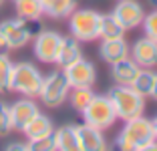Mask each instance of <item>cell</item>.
Returning a JSON list of instances; mask_svg holds the SVG:
<instances>
[{"label": "cell", "instance_id": "cell-1", "mask_svg": "<svg viewBox=\"0 0 157 151\" xmlns=\"http://www.w3.org/2000/svg\"><path fill=\"white\" fill-rule=\"evenodd\" d=\"M115 145L123 151H139V149H157V141L153 135L151 119L143 115L125 121V127L117 135Z\"/></svg>", "mask_w": 157, "mask_h": 151}, {"label": "cell", "instance_id": "cell-2", "mask_svg": "<svg viewBox=\"0 0 157 151\" xmlns=\"http://www.w3.org/2000/svg\"><path fill=\"white\" fill-rule=\"evenodd\" d=\"M107 97L111 99L113 107H115L117 119L129 121L133 117L143 115L145 109V97H141L131 85H117L107 93Z\"/></svg>", "mask_w": 157, "mask_h": 151}, {"label": "cell", "instance_id": "cell-3", "mask_svg": "<svg viewBox=\"0 0 157 151\" xmlns=\"http://www.w3.org/2000/svg\"><path fill=\"white\" fill-rule=\"evenodd\" d=\"M42 81L44 77L33 63H16L12 67V77H10V91H16L24 97H34L40 95Z\"/></svg>", "mask_w": 157, "mask_h": 151}, {"label": "cell", "instance_id": "cell-4", "mask_svg": "<svg viewBox=\"0 0 157 151\" xmlns=\"http://www.w3.org/2000/svg\"><path fill=\"white\" fill-rule=\"evenodd\" d=\"M83 119L87 125H93L101 131L109 129L117 121V113L111 99L107 95H95L89 101V105L83 109Z\"/></svg>", "mask_w": 157, "mask_h": 151}, {"label": "cell", "instance_id": "cell-5", "mask_svg": "<svg viewBox=\"0 0 157 151\" xmlns=\"http://www.w3.org/2000/svg\"><path fill=\"white\" fill-rule=\"evenodd\" d=\"M99 24H101V14L91 8H75L69 16L71 34L77 41H95L99 38Z\"/></svg>", "mask_w": 157, "mask_h": 151}, {"label": "cell", "instance_id": "cell-6", "mask_svg": "<svg viewBox=\"0 0 157 151\" xmlns=\"http://www.w3.org/2000/svg\"><path fill=\"white\" fill-rule=\"evenodd\" d=\"M0 32L8 42V48H22L30 38H34V34L38 30L36 20H22V18H12V20H4L0 22Z\"/></svg>", "mask_w": 157, "mask_h": 151}, {"label": "cell", "instance_id": "cell-7", "mask_svg": "<svg viewBox=\"0 0 157 151\" xmlns=\"http://www.w3.org/2000/svg\"><path fill=\"white\" fill-rule=\"evenodd\" d=\"M69 91H71V85L65 77V71L60 69V71H52L48 77H44L38 97L46 107H59L67 101Z\"/></svg>", "mask_w": 157, "mask_h": 151}, {"label": "cell", "instance_id": "cell-8", "mask_svg": "<svg viewBox=\"0 0 157 151\" xmlns=\"http://www.w3.org/2000/svg\"><path fill=\"white\" fill-rule=\"evenodd\" d=\"M63 37L55 30H40L34 34V55L40 63L51 64L56 60Z\"/></svg>", "mask_w": 157, "mask_h": 151}, {"label": "cell", "instance_id": "cell-9", "mask_svg": "<svg viewBox=\"0 0 157 151\" xmlns=\"http://www.w3.org/2000/svg\"><path fill=\"white\" fill-rule=\"evenodd\" d=\"M65 77L69 81L71 87H93L95 81H97V71H95V64L91 60L78 59L77 63L65 67Z\"/></svg>", "mask_w": 157, "mask_h": 151}, {"label": "cell", "instance_id": "cell-10", "mask_svg": "<svg viewBox=\"0 0 157 151\" xmlns=\"http://www.w3.org/2000/svg\"><path fill=\"white\" fill-rule=\"evenodd\" d=\"M113 16L125 30H129V28H135L143 22L145 12H143V6L139 4L137 0H119V4L113 10Z\"/></svg>", "mask_w": 157, "mask_h": 151}, {"label": "cell", "instance_id": "cell-11", "mask_svg": "<svg viewBox=\"0 0 157 151\" xmlns=\"http://www.w3.org/2000/svg\"><path fill=\"white\" fill-rule=\"evenodd\" d=\"M129 56L141 69H155L157 67V42L149 37H143L135 41L133 46H129Z\"/></svg>", "mask_w": 157, "mask_h": 151}, {"label": "cell", "instance_id": "cell-12", "mask_svg": "<svg viewBox=\"0 0 157 151\" xmlns=\"http://www.w3.org/2000/svg\"><path fill=\"white\" fill-rule=\"evenodd\" d=\"M77 139H78V151H103L107 149V141L101 129L93 125H77Z\"/></svg>", "mask_w": 157, "mask_h": 151}, {"label": "cell", "instance_id": "cell-13", "mask_svg": "<svg viewBox=\"0 0 157 151\" xmlns=\"http://www.w3.org/2000/svg\"><path fill=\"white\" fill-rule=\"evenodd\" d=\"M36 113H38V107H36V103H34L30 97L16 101L14 105H10L12 129H16V131H22V129L26 127L28 123H30V119H33Z\"/></svg>", "mask_w": 157, "mask_h": 151}, {"label": "cell", "instance_id": "cell-14", "mask_svg": "<svg viewBox=\"0 0 157 151\" xmlns=\"http://www.w3.org/2000/svg\"><path fill=\"white\" fill-rule=\"evenodd\" d=\"M139 71H141V67L131 56H125V59H121V60L111 64V75H113L117 85H131L137 79Z\"/></svg>", "mask_w": 157, "mask_h": 151}, {"label": "cell", "instance_id": "cell-15", "mask_svg": "<svg viewBox=\"0 0 157 151\" xmlns=\"http://www.w3.org/2000/svg\"><path fill=\"white\" fill-rule=\"evenodd\" d=\"M78 59H83V50H81L78 41L75 37H63V42H60V48H59V55H56L55 63L60 69H65L69 64L77 63Z\"/></svg>", "mask_w": 157, "mask_h": 151}, {"label": "cell", "instance_id": "cell-16", "mask_svg": "<svg viewBox=\"0 0 157 151\" xmlns=\"http://www.w3.org/2000/svg\"><path fill=\"white\" fill-rule=\"evenodd\" d=\"M129 56V45L125 42V38H111V41H103L101 45V59L105 63L113 64L117 60Z\"/></svg>", "mask_w": 157, "mask_h": 151}, {"label": "cell", "instance_id": "cell-17", "mask_svg": "<svg viewBox=\"0 0 157 151\" xmlns=\"http://www.w3.org/2000/svg\"><path fill=\"white\" fill-rule=\"evenodd\" d=\"M55 133V145L60 151H78V139H77V125H65L56 129Z\"/></svg>", "mask_w": 157, "mask_h": 151}, {"label": "cell", "instance_id": "cell-18", "mask_svg": "<svg viewBox=\"0 0 157 151\" xmlns=\"http://www.w3.org/2000/svg\"><path fill=\"white\" fill-rule=\"evenodd\" d=\"M52 131H55V129H52V121L48 119L46 115H42L40 111H38L33 119H30V123L22 129V133L26 135L28 139L44 137V135H48V133H52Z\"/></svg>", "mask_w": 157, "mask_h": 151}, {"label": "cell", "instance_id": "cell-19", "mask_svg": "<svg viewBox=\"0 0 157 151\" xmlns=\"http://www.w3.org/2000/svg\"><path fill=\"white\" fill-rule=\"evenodd\" d=\"M75 8H77V0H44L42 2V10L51 18H69Z\"/></svg>", "mask_w": 157, "mask_h": 151}, {"label": "cell", "instance_id": "cell-20", "mask_svg": "<svg viewBox=\"0 0 157 151\" xmlns=\"http://www.w3.org/2000/svg\"><path fill=\"white\" fill-rule=\"evenodd\" d=\"M125 28L117 22L113 14H101V24H99V38L103 41H111V38H123Z\"/></svg>", "mask_w": 157, "mask_h": 151}, {"label": "cell", "instance_id": "cell-21", "mask_svg": "<svg viewBox=\"0 0 157 151\" xmlns=\"http://www.w3.org/2000/svg\"><path fill=\"white\" fill-rule=\"evenodd\" d=\"M16 2V14L22 20H38L44 14L40 0H14Z\"/></svg>", "mask_w": 157, "mask_h": 151}, {"label": "cell", "instance_id": "cell-22", "mask_svg": "<svg viewBox=\"0 0 157 151\" xmlns=\"http://www.w3.org/2000/svg\"><path fill=\"white\" fill-rule=\"evenodd\" d=\"M93 97H95V93H93L91 87H71L67 99L71 101L73 109H77L78 113H83V109L89 105V101H91Z\"/></svg>", "mask_w": 157, "mask_h": 151}, {"label": "cell", "instance_id": "cell-23", "mask_svg": "<svg viewBox=\"0 0 157 151\" xmlns=\"http://www.w3.org/2000/svg\"><path fill=\"white\" fill-rule=\"evenodd\" d=\"M153 81H155V73L151 69H141L133 83H131V87L139 93L141 97H149L151 95V89H153Z\"/></svg>", "mask_w": 157, "mask_h": 151}, {"label": "cell", "instance_id": "cell-24", "mask_svg": "<svg viewBox=\"0 0 157 151\" xmlns=\"http://www.w3.org/2000/svg\"><path fill=\"white\" fill-rule=\"evenodd\" d=\"M12 67L14 63L6 52H0V93L8 91L10 87V77H12Z\"/></svg>", "mask_w": 157, "mask_h": 151}, {"label": "cell", "instance_id": "cell-25", "mask_svg": "<svg viewBox=\"0 0 157 151\" xmlns=\"http://www.w3.org/2000/svg\"><path fill=\"white\" fill-rule=\"evenodd\" d=\"M28 149L30 151H52L56 149L55 145V133H48L44 137H38V139H28Z\"/></svg>", "mask_w": 157, "mask_h": 151}, {"label": "cell", "instance_id": "cell-26", "mask_svg": "<svg viewBox=\"0 0 157 151\" xmlns=\"http://www.w3.org/2000/svg\"><path fill=\"white\" fill-rule=\"evenodd\" d=\"M143 30H145V37H149L151 41L157 42V8L151 10L149 14L143 16Z\"/></svg>", "mask_w": 157, "mask_h": 151}, {"label": "cell", "instance_id": "cell-27", "mask_svg": "<svg viewBox=\"0 0 157 151\" xmlns=\"http://www.w3.org/2000/svg\"><path fill=\"white\" fill-rule=\"evenodd\" d=\"M12 131V119H10V105L0 101V135H8Z\"/></svg>", "mask_w": 157, "mask_h": 151}, {"label": "cell", "instance_id": "cell-28", "mask_svg": "<svg viewBox=\"0 0 157 151\" xmlns=\"http://www.w3.org/2000/svg\"><path fill=\"white\" fill-rule=\"evenodd\" d=\"M6 151H28V145L26 143H10V145H6Z\"/></svg>", "mask_w": 157, "mask_h": 151}, {"label": "cell", "instance_id": "cell-29", "mask_svg": "<svg viewBox=\"0 0 157 151\" xmlns=\"http://www.w3.org/2000/svg\"><path fill=\"white\" fill-rule=\"evenodd\" d=\"M8 42H6V38L2 37V32H0V52H8Z\"/></svg>", "mask_w": 157, "mask_h": 151}, {"label": "cell", "instance_id": "cell-30", "mask_svg": "<svg viewBox=\"0 0 157 151\" xmlns=\"http://www.w3.org/2000/svg\"><path fill=\"white\" fill-rule=\"evenodd\" d=\"M149 97H153L157 101V73H155V81H153V89H151V95Z\"/></svg>", "mask_w": 157, "mask_h": 151}, {"label": "cell", "instance_id": "cell-31", "mask_svg": "<svg viewBox=\"0 0 157 151\" xmlns=\"http://www.w3.org/2000/svg\"><path fill=\"white\" fill-rule=\"evenodd\" d=\"M151 125H153V135H155V141H157V115L151 119Z\"/></svg>", "mask_w": 157, "mask_h": 151}, {"label": "cell", "instance_id": "cell-32", "mask_svg": "<svg viewBox=\"0 0 157 151\" xmlns=\"http://www.w3.org/2000/svg\"><path fill=\"white\" fill-rule=\"evenodd\" d=\"M149 2H151V4H155V6H157V0H149Z\"/></svg>", "mask_w": 157, "mask_h": 151}, {"label": "cell", "instance_id": "cell-33", "mask_svg": "<svg viewBox=\"0 0 157 151\" xmlns=\"http://www.w3.org/2000/svg\"><path fill=\"white\" fill-rule=\"evenodd\" d=\"M2 2H4V0H0V4H2Z\"/></svg>", "mask_w": 157, "mask_h": 151}, {"label": "cell", "instance_id": "cell-34", "mask_svg": "<svg viewBox=\"0 0 157 151\" xmlns=\"http://www.w3.org/2000/svg\"><path fill=\"white\" fill-rule=\"evenodd\" d=\"M40 2H44V0H40Z\"/></svg>", "mask_w": 157, "mask_h": 151}]
</instances>
